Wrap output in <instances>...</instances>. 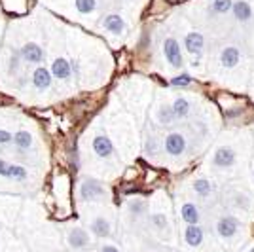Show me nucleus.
Segmentation results:
<instances>
[{
  "label": "nucleus",
  "mask_w": 254,
  "mask_h": 252,
  "mask_svg": "<svg viewBox=\"0 0 254 252\" xmlns=\"http://www.w3.org/2000/svg\"><path fill=\"white\" fill-rule=\"evenodd\" d=\"M239 228H241V222L237 220L235 216H232V214L220 216L218 222H216V233L222 239H232V237H235V233L239 231Z\"/></svg>",
  "instance_id": "nucleus-1"
},
{
  "label": "nucleus",
  "mask_w": 254,
  "mask_h": 252,
  "mask_svg": "<svg viewBox=\"0 0 254 252\" xmlns=\"http://www.w3.org/2000/svg\"><path fill=\"white\" fill-rule=\"evenodd\" d=\"M163 53H165V59L173 68H180L184 61H182V50H180V44L175 38H167L163 42Z\"/></svg>",
  "instance_id": "nucleus-2"
},
{
  "label": "nucleus",
  "mask_w": 254,
  "mask_h": 252,
  "mask_svg": "<svg viewBox=\"0 0 254 252\" xmlns=\"http://www.w3.org/2000/svg\"><path fill=\"white\" fill-rule=\"evenodd\" d=\"M163 146H165V152L173 156V158H179L184 154V150H186V138L182 133H169L167 137H165V142H163Z\"/></svg>",
  "instance_id": "nucleus-3"
},
{
  "label": "nucleus",
  "mask_w": 254,
  "mask_h": 252,
  "mask_svg": "<svg viewBox=\"0 0 254 252\" xmlns=\"http://www.w3.org/2000/svg\"><path fill=\"white\" fill-rule=\"evenodd\" d=\"M235 161H237V154H235V150L232 146H220L212 156V163L220 169L233 167Z\"/></svg>",
  "instance_id": "nucleus-4"
},
{
  "label": "nucleus",
  "mask_w": 254,
  "mask_h": 252,
  "mask_svg": "<svg viewBox=\"0 0 254 252\" xmlns=\"http://www.w3.org/2000/svg\"><path fill=\"white\" fill-rule=\"evenodd\" d=\"M103 195H105V188H103L101 182L89 179L80 184V197H82V201H95L99 197H103Z\"/></svg>",
  "instance_id": "nucleus-5"
},
{
  "label": "nucleus",
  "mask_w": 254,
  "mask_h": 252,
  "mask_svg": "<svg viewBox=\"0 0 254 252\" xmlns=\"http://www.w3.org/2000/svg\"><path fill=\"white\" fill-rule=\"evenodd\" d=\"M184 48L190 55H199L205 50V38L201 32H188L184 36Z\"/></svg>",
  "instance_id": "nucleus-6"
},
{
  "label": "nucleus",
  "mask_w": 254,
  "mask_h": 252,
  "mask_svg": "<svg viewBox=\"0 0 254 252\" xmlns=\"http://www.w3.org/2000/svg\"><path fill=\"white\" fill-rule=\"evenodd\" d=\"M68 245L70 249L74 251H82V249H87L89 247V233L84 230V228H74L68 233Z\"/></svg>",
  "instance_id": "nucleus-7"
},
{
  "label": "nucleus",
  "mask_w": 254,
  "mask_h": 252,
  "mask_svg": "<svg viewBox=\"0 0 254 252\" xmlns=\"http://www.w3.org/2000/svg\"><path fill=\"white\" fill-rule=\"evenodd\" d=\"M0 177H6V179L11 180H25L27 179V169L23 165H13V163L0 161Z\"/></svg>",
  "instance_id": "nucleus-8"
},
{
  "label": "nucleus",
  "mask_w": 254,
  "mask_h": 252,
  "mask_svg": "<svg viewBox=\"0 0 254 252\" xmlns=\"http://www.w3.org/2000/svg\"><path fill=\"white\" fill-rule=\"evenodd\" d=\"M241 61V52L235 46H228L220 52V64L224 68H235Z\"/></svg>",
  "instance_id": "nucleus-9"
},
{
  "label": "nucleus",
  "mask_w": 254,
  "mask_h": 252,
  "mask_svg": "<svg viewBox=\"0 0 254 252\" xmlns=\"http://www.w3.org/2000/svg\"><path fill=\"white\" fill-rule=\"evenodd\" d=\"M93 152L99 158H110L114 154V144L106 135H97L93 138Z\"/></svg>",
  "instance_id": "nucleus-10"
},
{
  "label": "nucleus",
  "mask_w": 254,
  "mask_h": 252,
  "mask_svg": "<svg viewBox=\"0 0 254 252\" xmlns=\"http://www.w3.org/2000/svg\"><path fill=\"white\" fill-rule=\"evenodd\" d=\"M232 13L239 23H247L253 19V6L247 0H237V2H233Z\"/></svg>",
  "instance_id": "nucleus-11"
},
{
  "label": "nucleus",
  "mask_w": 254,
  "mask_h": 252,
  "mask_svg": "<svg viewBox=\"0 0 254 252\" xmlns=\"http://www.w3.org/2000/svg\"><path fill=\"white\" fill-rule=\"evenodd\" d=\"M21 57L27 63H40L44 59V50L38 44L29 42L21 48Z\"/></svg>",
  "instance_id": "nucleus-12"
},
{
  "label": "nucleus",
  "mask_w": 254,
  "mask_h": 252,
  "mask_svg": "<svg viewBox=\"0 0 254 252\" xmlns=\"http://www.w3.org/2000/svg\"><path fill=\"white\" fill-rule=\"evenodd\" d=\"M205 239V231L201 226H186L184 230V241L188 243V247H199Z\"/></svg>",
  "instance_id": "nucleus-13"
},
{
  "label": "nucleus",
  "mask_w": 254,
  "mask_h": 252,
  "mask_svg": "<svg viewBox=\"0 0 254 252\" xmlns=\"http://www.w3.org/2000/svg\"><path fill=\"white\" fill-rule=\"evenodd\" d=\"M180 216H182V220L186 222L188 226H195V224H199V218H201L197 205H193V203H184V205H182V209H180Z\"/></svg>",
  "instance_id": "nucleus-14"
},
{
  "label": "nucleus",
  "mask_w": 254,
  "mask_h": 252,
  "mask_svg": "<svg viewBox=\"0 0 254 252\" xmlns=\"http://www.w3.org/2000/svg\"><path fill=\"white\" fill-rule=\"evenodd\" d=\"M52 74L55 78H59V80H66V78H70V74H72V66L70 63L63 59V57H57L52 64Z\"/></svg>",
  "instance_id": "nucleus-15"
},
{
  "label": "nucleus",
  "mask_w": 254,
  "mask_h": 252,
  "mask_svg": "<svg viewBox=\"0 0 254 252\" xmlns=\"http://www.w3.org/2000/svg\"><path fill=\"white\" fill-rule=\"evenodd\" d=\"M32 84L36 89H48L52 85V72L48 68H36L32 72Z\"/></svg>",
  "instance_id": "nucleus-16"
},
{
  "label": "nucleus",
  "mask_w": 254,
  "mask_h": 252,
  "mask_svg": "<svg viewBox=\"0 0 254 252\" xmlns=\"http://www.w3.org/2000/svg\"><path fill=\"white\" fill-rule=\"evenodd\" d=\"M103 25H105V29L110 32V34H122L124 29H126V23H124V19H122L118 13H110V15H106Z\"/></svg>",
  "instance_id": "nucleus-17"
},
{
  "label": "nucleus",
  "mask_w": 254,
  "mask_h": 252,
  "mask_svg": "<svg viewBox=\"0 0 254 252\" xmlns=\"http://www.w3.org/2000/svg\"><path fill=\"white\" fill-rule=\"evenodd\" d=\"M173 110H175V116H177V120H182V118H186V116L190 114L191 110V105L190 101L186 99V97H177L175 101H173Z\"/></svg>",
  "instance_id": "nucleus-18"
},
{
  "label": "nucleus",
  "mask_w": 254,
  "mask_h": 252,
  "mask_svg": "<svg viewBox=\"0 0 254 252\" xmlns=\"http://www.w3.org/2000/svg\"><path fill=\"white\" fill-rule=\"evenodd\" d=\"M91 231H93V235L95 237H108L110 235V222L103 218V216H99L95 220L91 222Z\"/></svg>",
  "instance_id": "nucleus-19"
},
{
  "label": "nucleus",
  "mask_w": 254,
  "mask_h": 252,
  "mask_svg": "<svg viewBox=\"0 0 254 252\" xmlns=\"http://www.w3.org/2000/svg\"><path fill=\"white\" fill-rule=\"evenodd\" d=\"M193 191L199 195V197H209L212 191V184L209 179L205 177H199V179L193 180Z\"/></svg>",
  "instance_id": "nucleus-20"
},
{
  "label": "nucleus",
  "mask_w": 254,
  "mask_h": 252,
  "mask_svg": "<svg viewBox=\"0 0 254 252\" xmlns=\"http://www.w3.org/2000/svg\"><path fill=\"white\" fill-rule=\"evenodd\" d=\"M177 120V116H175V110H173V106L171 105H161L158 108V122L159 124H163V126H169Z\"/></svg>",
  "instance_id": "nucleus-21"
},
{
  "label": "nucleus",
  "mask_w": 254,
  "mask_h": 252,
  "mask_svg": "<svg viewBox=\"0 0 254 252\" xmlns=\"http://www.w3.org/2000/svg\"><path fill=\"white\" fill-rule=\"evenodd\" d=\"M13 142H15V146L19 148V150H27L32 144V135L29 131H17L13 135Z\"/></svg>",
  "instance_id": "nucleus-22"
},
{
  "label": "nucleus",
  "mask_w": 254,
  "mask_h": 252,
  "mask_svg": "<svg viewBox=\"0 0 254 252\" xmlns=\"http://www.w3.org/2000/svg\"><path fill=\"white\" fill-rule=\"evenodd\" d=\"M233 8V0H212V11L224 15V13H230Z\"/></svg>",
  "instance_id": "nucleus-23"
},
{
  "label": "nucleus",
  "mask_w": 254,
  "mask_h": 252,
  "mask_svg": "<svg viewBox=\"0 0 254 252\" xmlns=\"http://www.w3.org/2000/svg\"><path fill=\"white\" fill-rule=\"evenodd\" d=\"M97 8V0H76V10L80 13H91Z\"/></svg>",
  "instance_id": "nucleus-24"
},
{
  "label": "nucleus",
  "mask_w": 254,
  "mask_h": 252,
  "mask_svg": "<svg viewBox=\"0 0 254 252\" xmlns=\"http://www.w3.org/2000/svg\"><path fill=\"white\" fill-rule=\"evenodd\" d=\"M129 212L131 214H135V216H140V214H144L146 212V203L142 199H133V201H129Z\"/></svg>",
  "instance_id": "nucleus-25"
},
{
  "label": "nucleus",
  "mask_w": 254,
  "mask_h": 252,
  "mask_svg": "<svg viewBox=\"0 0 254 252\" xmlns=\"http://www.w3.org/2000/svg\"><path fill=\"white\" fill-rule=\"evenodd\" d=\"M190 84H191V76L188 72H182L171 80V85H175V87H188Z\"/></svg>",
  "instance_id": "nucleus-26"
},
{
  "label": "nucleus",
  "mask_w": 254,
  "mask_h": 252,
  "mask_svg": "<svg viewBox=\"0 0 254 252\" xmlns=\"http://www.w3.org/2000/svg\"><path fill=\"white\" fill-rule=\"evenodd\" d=\"M152 224H154V228H158V230H165L167 226H169V222H167V216L165 214H152Z\"/></svg>",
  "instance_id": "nucleus-27"
},
{
  "label": "nucleus",
  "mask_w": 254,
  "mask_h": 252,
  "mask_svg": "<svg viewBox=\"0 0 254 252\" xmlns=\"http://www.w3.org/2000/svg\"><path fill=\"white\" fill-rule=\"evenodd\" d=\"M144 150H146V154H148V156H154V154H156V150H158V140H156V138H148Z\"/></svg>",
  "instance_id": "nucleus-28"
},
{
  "label": "nucleus",
  "mask_w": 254,
  "mask_h": 252,
  "mask_svg": "<svg viewBox=\"0 0 254 252\" xmlns=\"http://www.w3.org/2000/svg\"><path fill=\"white\" fill-rule=\"evenodd\" d=\"M11 140H13V135L8 133L6 129H0V144H8Z\"/></svg>",
  "instance_id": "nucleus-29"
},
{
  "label": "nucleus",
  "mask_w": 254,
  "mask_h": 252,
  "mask_svg": "<svg viewBox=\"0 0 254 252\" xmlns=\"http://www.w3.org/2000/svg\"><path fill=\"white\" fill-rule=\"evenodd\" d=\"M101 252H120V251H118V247H114V245H105L101 249Z\"/></svg>",
  "instance_id": "nucleus-30"
},
{
  "label": "nucleus",
  "mask_w": 254,
  "mask_h": 252,
  "mask_svg": "<svg viewBox=\"0 0 254 252\" xmlns=\"http://www.w3.org/2000/svg\"><path fill=\"white\" fill-rule=\"evenodd\" d=\"M249 252H254V247H253V249H251V251H249Z\"/></svg>",
  "instance_id": "nucleus-31"
}]
</instances>
